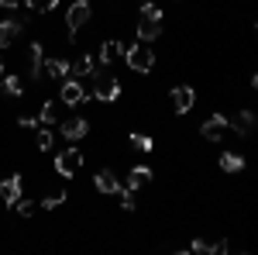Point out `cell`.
<instances>
[{"label":"cell","mask_w":258,"mask_h":255,"mask_svg":"<svg viewBox=\"0 0 258 255\" xmlns=\"http://www.w3.org/2000/svg\"><path fill=\"white\" fill-rule=\"evenodd\" d=\"M162 24H165L162 7H155V0H148V4L141 7V18H138V38L141 41H155L162 35Z\"/></svg>","instance_id":"1"},{"label":"cell","mask_w":258,"mask_h":255,"mask_svg":"<svg viewBox=\"0 0 258 255\" xmlns=\"http://www.w3.org/2000/svg\"><path fill=\"white\" fill-rule=\"evenodd\" d=\"M90 76H93V90H90V93H93L100 104H114V100L120 97V83H117V76H114L107 66L93 69Z\"/></svg>","instance_id":"2"},{"label":"cell","mask_w":258,"mask_h":255,"mask_svg":"<svg viewBox=\"0 0 258 255\" xmlns=\"http://www.w3.org/2000/svg\"><path fill=\"white\" fill-rule=\"evenodd\" d=\"M124 66L131 69V73H152V66H155V52H152V45L148 41H138V45H127L124 48Z\"/></svg>","instance_id":"3"},{"label":"cell","mask_w":258,"mask_h":255,"mask_svg":"<svg viewBox=\"0 0 258 255\" xmlns=\"http://www.w3.org/2000/svg\"><path fill=\"white\" fill-rule=\"evenodd\" d=\"M83 148H62L59 156H55V173H59L62 179H73L76 173L83 169Z\"/></svg>","instance_id":"4"},{"label":"cell","mask_w":258,"mask_h":255,"mask_svg":"<svg viewBox=\"0 0 258 255\" xmlns=\"http://www.w3.org/2000/svg\"><path fill=\"white\" fill-rule=\"evenodd\" d=\"M90 97H93V93L83 90V79H76V76L62 79V104H66V107H80V104H86Z\"/></svg>","instance_id":"5"},{"label":"cell","mask_w":258,"mask_h":255,"mask_svg":"<svg viewBox=\"0 0 258 255\" xmlns=\"http://www.w3.org/2000/svg\"><path fill=\"white\" fill-rule=\"evenodd\" d=\"M90 14H93V7H90V0H76L69 11H66V28H69V35H76L83 24L90 21Z\"/></svg>","instance_id":"6"},{"label":"cell","mask_w":258,"mask_h":255,"mask_svg":"<svg viewBox=\"0 0 258 255\" xmlns=\"http://www.w3.org/2000/svg\"><path fill=\"white\" fill-rule=\"evenodd\" d=\"M28 79H41L45 76V52H41V41H31L28 45Z\"/></svg>","instance_id":"7"},{"label":"cell","mask_w":258,"mask_h":255,"mask_svg":"<svg viewBox=\"0 0 258 255\" xmlns=\"http://www.w3.org/2000/svg\"><path fill=\"white\" fill-rule=\"evenodd\" d=\"M193 104H197V90L186 86V83H179L176 90H172V111L176 114H186V111H193Z\"/></svg>","instance_id":"8"},{"label":"cell","mask_w":258,"mask_h":255,"mask_svg":"<svg viewBox=\"0 0 258 255\" xmlns=\"http://www.w3.org/2000/svg\"><path fill=\"white\" fill-rule=\"evenodd\" d=\"M59 131H62L66 141H80V138L90 135V121H86V118H69V121H62V124H59Z\"/></svg>","instance_id":"9"},{"label":"cell","mask_w":258,"mask_h":255,"mask_svg":"<svg viewBox=\"0 0 258 255\" xmlns=\"http://www.w3.org/2000/svg\"><path fill=\"white\" fill-rule=\"evenodd\" d=\"M224 131H227V118L224 114H210V118L203 121V128H200V135L207 138V141H220Z\"/></svg>","instance_id":"10"},{"label":"cell","mask_w":258,"mask_h":255,"mask_svg":"<svg viewBox=\"0 0 258 255\" xmlns=\"http://www.w3.org/2000/svg\"><path fill=\"white\" fill-rule=\"evenodd\" d=\"M0 196H4L7 207H18V200H21V176H18V173L0 179Z\"/></svg>","instance_id":"11"},{"label":"cell","mask_w":258,"mask_h":255,"mask_svg":"<svg viewBox=\"0 0 258 255\" xmlns=\"http://www.w3.org/2000/svg\"><path fill=\"white\" fill-rule=\"evenodd\" d=\"M21 28H24V18L0 21V48H11V45H14V38L21 35Z\"/></svg>","instance_id":"12"},{"label":"cell","mask_w":258,"mask_h":255,"mask_svg":"<svg viewBox=\"0 0 258 255\" xmlns=\"http://www.w3.org/2000/svg\"><path fill=\"white\" fill-rule=\"evenodd\" d=\"M255 114H251V111H238V114H234V118L227 121V128H234V131H238L241 138L244 135H251V131H255Z\"/></svg>","instance_id":"13"},{"label":"cell","mask_w":258,"mask_h":255,"mask_svg":"<svg viewBox=\"0 0 258 255\" xmlns=\"http://www.w3.org/2000/svg\"><path fill=\"white\" fill-rule=\"evenodd\" d=\"M69 69H73V62L62 59V56H52V59H45V73H48L52 79H59V83L69 76Z\"/></svg>","instance_id":"14"},{"label":"cell","mask_w":258,"mask_h":255,"mask_svg":"<svg viewBox=\"0 0 258 255\" xmlns=\"http://www.w3.org/2000/svg\"><path fill=\"white\" fill-rule=\"evenodd\" d=\"M120 56H124V45L110 38V41H103V45H100L97 62H100V66H110V62H114V59H120Z\"/></svg>","instance_id":"15"},{"label":"cell","mask_w":258,"mask_h":255,"mask_svg":"<svg viewBox=\"0 0 258 255\" xmlns=\"http://www.w3.org/2000/svg\"><path fill=\"white\" fill-rule=\"evenodd\" d=\"M186 252H200V255H220L227 252V241H207V238H193V245Z\"/></svg>","instance_id":"16"},{"label":"cell","mask_w":258,"mask_h":255,"mask_svg":"<svg viewBox=\"0 0 258 255\" xmlns=\"http://www.w3.org/2000/svg\"><path fill=\"white\" fill-rule=\"evenodd\" d=\"M93 186H97L100 193H117L120 190V179L110 173V169H100L97 176H93Z\"/></svg>","instance_id":"17"},{"label":"cell","mask_w":258,"mask_h":255,"mask_svg":"<svg viewBox=\"0 0 258 255\" xmlns=\"http://www.w3.org/2000/svg\"><path fill=\"white\" fill-rule=\"evenodd\" d=\"M148 179H152V169H148V166H135V169L127 173V183H124V186H131V190L138 193V186H145Z\"/></svg>","instance_id":"18"},{"label":"cell","mask_w":258,"mask_h":255,"mask_svg":"<svg viewBox=\"0 0 258 255\" xmlns=\"http://www.w3.org/2000/svg\"><path fill=\"white\" fill-rule=\"evenodd\" d=\"M93 69H97V59H93V56H80V59L73 62V69H69V76L83 79V76H90Z\"/></svg>","instance_id":"19"},{"label":"cell","mask_w":258,"mask_h":255,"mask_svg":"<svg viewBox=\"0 0 258 255\" xmlns=\"http://www.w3.org/2000/svg\"><path fill=\"white\" fill-rule=\"evenodd\" d=\"M220 169L224 173H241L244 169V159L238 152H220Z\"/></svg>","instance_id":"20"},{"label":"cell","mask_w":258,"mask_h":255,"mask_svg":"<svg viewBox=\"0 0 258 255\" xmlns=\"http://www.w3.org/2000/svg\"><path fill=\"white\" fill-rule=\"evenodd\" d=\"M0 90L7 97H21L24 93V83H21V76H0Z\"/></svg>","instance_id":"21"},{"label":"cell","mask_w":258,"mask_h":255,"mask_svg":"<svg viewBox=\"0 0 258 255\" xmlns=\"http://www.w3.org/2000/svg\"><path fill=\"white\" fill-rule=\"evenodd\" d=\"M131 148H138V152H155V138L152 135H141V131H131Z\"/></svg>","instance_id":"22"},{"label":"cell","mask_w":258,"mask_h":255,"mask_svg":"<svg viewBox=\"0 0 258 255\" xmlns=\"http://www.w3.org/2000/svg\"><path fill=\"white\" fill-rule=\"evenodd\" d=\"M38 121H41V124H48V128H52V124L59 121V107H55V100H45V104H41Z\"/></svg>","instance_id":"23"},{"label":"cell","mask_w":258,"mask_h":255,"mask_svg":"<svg viewBox=\"0 0 258 255\" xmlns=\"http://www.w3.org/2000/svg\"><path fill=\"white\" fill-rule=\"evenodd\" d=\"M117 196H120V207H124V211H135V207H138V196H135L131 186H120Z\"/></svg>","instance_id":"24"},{"label":"cell","mask_w":258,"mask_h":255,"mask_svg":"<svg viewBox=\"0 0 258 255\" xmlns=\"http://www.w3.org/2000/svg\"><path fill=\"white\" fill-rule=\"evenodd\" d=\"M35 145H38V152H48V148L55 145V135H52V128H41L38 138H35Z\"/></svg>","instance_id":"25"},{"label":"cell","mask_w":258,"mask_h":255,"mask_svg":"<svg viewBox=\"0 0 258 255\" xmlns=\"http://www.w3.org/2000/svg\"><path fill=\"white\" fill-rule=\"evenodd\" d=\"M24 4H28V11H38V14L55 11V7H59V0H24Z\"/></svg>","instance_id":"26"},{"label":"cell","mask_w":258,"mask_h":255,"mask_svg":"<svg viewBox=\"0 0 258 255\" xmlns=\"http://www.w3.org/2000/svg\"><path fill=\"white\" fill-rule=\"evenodd\" d=\"M59 203H66V193H48L45 196V200H41V207H45V211H55V207H59Z\"/></svg>","instance_id":"27"},{"label":"cell","mask_w":258,"mask_h":255,"mask_svg":"<svg viewBox=\"0 0 258 255\" xmlns=\"http://www.w3.org/2000/svg\"><path fill=\"white\" fill-rule=\"evenodd\" d=\"M38 124H41V121L31 118V114H21V118H18V128H24V131H35Z\"/></svg>","instance_id":"28"},{"label":"cell","mask_w":258,"mask_h":255,"mask_svg":"<svg viewBox=\"0 0 258 255\" xmlns=\"http://www.w3.org/2000/svg\"><path fill=\"white\" fill-rule=\"evenodd\" d=\"M18 214L31 217V214H35V203H31V200H18Z\"/></svg>","instance_id":"29"},{"label":"cell","mask_w":258,"mask_h":255,"mask_svg":"<svg viewBox=\"0 0 258 255\" xmlns=\"http://www.w3.org/2000/svg\"><path fill=\"white\" fill-rule=\"evenodd\" d=\"M21 4H24V0H0V7H4V11H18Z\"/></svg>","instance_id":"30"},{"label":"cell","mask_w":258,"mask_h":255,"mask_svg":"<svg viewBox=\"0 0 258 255\" xmlns=\"http://www.w3.org/2000/svg\"><path fill=\"white\" fill-rule=\"evenodd\" d=\"M251 90H255V93H258V73H255V76H251Z\"/></svg>","instance_id":"31"},{"label":"cell","mask_w":258,"mask_h":255,"mask_svg":"<svg viewBox=\"0 0 258 255\" xmlns=\"http://www.w3.org/2000/svg\"><path fill=\"white\" fill-rule=\"evenodd\" d=\"M0 76H4V62H0Z\"/></svg>","instance_id":"32"},{"label":"cell","mask_w":258,"mask_h":255,"mask_svg":"<svg viewBox=\"0 0 258 255\" xmlns=\"http://www.w3.org/2000/svg\"><path fill=\"white\" fill-rule=\"evenodd\" d=\"M255 35H258V24H255Z\"/></svg>","instance_id":"33"},{"label":"cell","mask_w":258,"mask_h":255,"mask_svg":"<svg viewBox=\"0 0 258 255\" xmlns=\"http://www.w3.org/2000/svg\"><path fill=\"white\" fill-rule=\"evenodd\" d=\"M141 4H148V0H141Z\"/></svg>","instance_id":"34"}]
</instances>
